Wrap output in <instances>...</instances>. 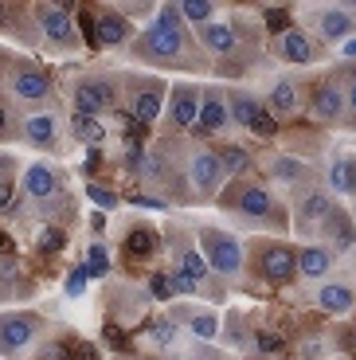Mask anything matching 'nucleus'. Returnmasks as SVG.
I'll use <instances>...</instances> for the list:
<instances>
[{
  "mask_svg": "<svg viewBox=\"0 0 356 360\" xmlns=\"http://www.w3.org/2000/svg\"><path fill=\"white\" fill-rule=\"evenodd\" d=\"M200 86H192V82H180V86H172V102H169V117H172V126L177 129H188V126H196V117H200Z\"/></svg>",
  "mask_w": 356,
  "mask_h": 360,
  "instance_id": "9b49d317",
  "label": "nucleus"
},
{
  "mask_svg": "<svg viewBox=\"0 0 356 360\" xmlns=\"http://www.w3.org/2000/svg\"><path fill=\"white\" fill-rule=\"evenodd\" d=\"M274 172L282 180H305V165L302 161H290V157H278L274 161Z\"/></svg>",
  "mask_w": 356,
  "mask_h": 360,
  "instance_id": "473e14b6",
  "label": "nucleus"
},
{
  "mask_svg": "<svg viewBox=\"0 0 356 360\" xmlns=\"http://www.w3.org/2000/svg\"><path fill=\"white\" fill-rule=\"evenodd\" d=\"M282 55L290 63H313V59H317V47H313V39L305 36L302 27H286L282 32Z\"/></svg>",
  "mask_w": 356,
  "mask_h": 360,
  "instance_id": "4be33fe9",
  "label": "nucleus"
},
{
  "mask_svg": "<svg viewBox=\"0 0 356 360\" xmlns=\"http://www.w3.org/2000/svg\"><path fill=\"white\" fill-rule=\"evenodd\" d=\"M220 161H223V172H235V176L250 169L247 149H239V145H231V149H223V153H220Z\"/></svg>",
  "mask_w": 356,
  "mask_h": 360,
  "instance_id": "c756f323",
  "label": "nucleus"
},
{
  "mask_svg": "<svg viewBox=\"0 0 356 360\" xmlns=\"http://www.w3.org/2000/svg\"><path fill=\"white\" fill-rule=\"evenodd\" d=\"M36 24L44 32V39L51 47H75L79 36H75V16L63 4H36Z\"/></svg>",
  "mask_w": 356,
  "mask_h": 360,
  "instance_id": "423d86ee",
  "label": "nucleus"
},
{
  "mask_svg": "<svg viewBox=\"0 0 356 360\" xmlns=\"http://www.w3.org/2000/svg\"><path fill=\"white\" fill-rule=\"evenodd\" d=\"M39 247H47V251H59V247H63V235L55 231V227H47V231H39Z\"/></svg>",
  "mask_w": 356,
  "mask_h": 360,
  "instance_id": "c9c22d12",
  "label": "nucleus"
},
{
  "mask_svg": "<svg viewBox=\"0 0 356 360\" xmlns=\"http://www.w3.org/2000/svg\"><path fill=\"white\" fill-rule=\"evenodd\" d=\"M192 333H196L200 341H212V337L220 333V321H215L212 314H200V317H192Z\"/></svg>",
  "mask_w": 356,
  "mask_h": 360,
  "instance_id": "2f4dec72",
  "label": "nucleus"
},
{
  "mask_svg": "<svg viewBox=\"0 0 356 360\" xmlns=\"http://www.w3.org/2000/svg\"><path fill=\"white\" fill-rule=\"evenodd\" d=\"M90 196L98 200V204H102V207H114V204H117V200H114V196H110V192H102V188H90Z\"/></svg>",
  "mask_w": 356,
  "mask_h": 360,
  "instance_id": "a19ab883",
  "label": "nucleus"
},
{
  "mask_svg": "<svg viewBox=\"0 0 356 360\" xmlns=\"http://www.w3.org/2000/svg\"><path fill=\"white\" fill-rule=\"evenodd\" d=\"M200 243H204V259L215 274L223 278H235L243 266V247L239 239H231L227 231H200Z\"/></svg>",
  "mask_w": 356,
  "mask_h": 360,
  "instance_id": "20e7f679",
  "label": "nucleus"
},
{
  "mask_svg": "<svg viewBox=\"0 0 356 360\" xmlns=\"http://www.w3.org/2000/svg\"><path fill=\"white\" fill-rule=\"evenodd\" d=\"M0 129H4V110H0Z\"/></svg>",
  "mask_w": 356,
  "mask_h": 360,
  "instance_id": "49530a36",
  "label": "nucleus"
},
{
  "mask_svg": "<svg viewBox=\"0 0 356 360\" xmlns=\"http://www.w3.org/2000/svg\"><path fill=\"white\" fill-rule=\"evenodd\" d=\"M333 212L329 196L325 192H310V196L302 200V207H298V224L302 227H313V224H325V216Z\"/></svg>",
  "mask_w": 356,
  "mask_h": 360,
  "instance_id": "b1692460",
  "label": "nucleus"
},
{
  "mask_svg": "<svg viewBox=\"0 0 356 360\" xmlns=\"http://www.w3.org/2000/svg\"><path fill=\"white\" fill-rule=\"evenodd\" d=\"M329 188L341 192V196H352L356 192V161L337 157V161L329 165Z\"/></svg>",
  "mask_w": 356,
  "mask_h": 360,
  "instance_id": "393cba45",
  "label": "nucleus"
},
{
  "mask_svg": "<svg viewBox=\"0 0 356 360\" xmlns=\"http://www.w3.org/2000/svg\"><path fill=\"white\" fill-rule=\"evenodd\" d=\"M129 251L145 255V251H149V235H134V239H129Z\"/></svg>",
  "mask_w": 356,
  "mask_h": 360,
  "instance_id": "58836bf2",
  "label": "nucleus"
},
{
  "mask_svg": "<svg viewBox=\"0 0 356 360\" xmlns=\"http://www.w3.org/2000/svg\"><path fill=\"white\" fill-rule=\"evenodd\" d=\"M321 231H325V247H337V251H352V247H356V227H352V219H348L345 212H337V207L325 216Z\"/></svg>",
  "mask_w": 356,
  "mask_h": 360,
  "instance_id": "dca6fc26",
  "label": "nucleus"
},
{
  "mask_svg": "<svg viewBox=\"0 0 356 360\" xmlns=\"http://www.w3.org/2000/svg\"><path fill=\"white\" fill-rule=\"evenodd\" d=\"M270 106H274V114H294L298 110L294 82H274V86H270Z\"/></svg>",
  "mask_w": 356,
  "mask_h": 360,
  "instance_id": "bb28decb",
  "label": "nucleus"
},
{
  "mask_svg": "<svg viewBox=\"0 0 356 360\" xmlns=\"http://www.w3.org/2000/svg\"><path fill=\"white\" fill-rule=\"evenodd\" d=\"M258 274L267 282H274V286L290 282L294 278V247H286V243L267 247V251L258 255Z\"/></svg>",
  "mask_w": 356,
  "mask_h": 360,
  "instance_id": "9d476101",
  "label": "nucleus"
},
{
  "mask_svg": "<svg viewBox=\"0 0 356 360\" xmlns=\"http://www.w3.org/2000/svg\"><path fill=\"white\" fill-rule=\"evenodd\" d=\"M24 192L32 200H55L63 192V180H59V172L51 169V165H44V161H32L24 169Z\"/></svg>",
  "mask_w": 356,
  "mask_h": 360,
  "instance_id": "f8f14e48",
  "label": "nucleus"
},
{
  "mask_svg": "<svg viewBox=\"0 0 356 360\" xmlns=\"http://www.w3.org/2000/svg\"><path fill=\"white\" fill-rule=\"evenodd\" d=\"M223 176H227V172H223L220 153H212V149H196V153H192V161H188V180L196 184L200 196H212V192H220Z\"/></svg>",
  "mask_w": 356,
  "mask_h": 360,
  "instance_id": "1a4fd4ad",
  "label": "nucleus"
},
{
  "mask_svg": "<svg viewBox=\"0 0 356 360\" xmlns=\"http://www.w3.org/2000/svg\"><path fill=\"white\" fill-rule=\"evenodd\" d=\"M153 294H157V297H169L172 294V286L165 282V274H157V278H153Z\"/></svg>",
  "mask_w": 356,
  "mask_h": 360,
  "instance_id": "ea45409f",
  "label": "nucleus"
},
{
  "mask_svg": "<svg viewBox=\"0 0 356 360\" xmlns=\"http://www.w3.org/2000/svg\"><path fill=\"white\" fill-rule=\"evenodd\" d=\"M317 306L325 309V314H348V309L356 306V294L345 282H325V286L317 290Z\"/></svg>",
  "mask_w": 356,
  "mask_h": 360,
  "instance_id": "aec40b11",
  "label": "nucleus"
},
{
  "mask_svg": "<svg viewBox=\"0 0 356 360\" xmlns=\"http://www.w3.org/2000/svg\"><path fill=\"white\" fill-rule=\"evenodd\" d=\"M71 134H75V141L98 145L102 137H106V126H102L98 117H90V114H71Z\"/></svg>",
  "mask_w": 356,
  "mask_h": 360,
  "instance_id": "a878e982",
  "label": "nucleus"
},
{
  "mask_svg": "<svg viewBox=\"0 0 356 360\" xmlns=\"http://www.w3.org/2000/svg\"><path fill=\"white\" fill-rule=\"evenodd\" d=\"M4 90L20 102H44L51 94V79H47L44 67L36 63H12L4 71Z\"/></svg>",
  "mask_w": 356,
  "mask_h": 360,
  "instance_id": "7ed1b4c3",
  "label": "nucleus"
},
{
  "mask_svg": "<svg viewBox=\"0 0 356 360\" xmlns=\"http://www.w3.org/2000/svg\"><path fill=\"white\" fill-rule=\"evenodd\" d=\"M298 270H302L305 278H325L333 270V251L325 243H310L302 255H298Z\"/></svg>",
  "mask_w": 356,
  "mask_h": 360,
  "instance_id": "412c9836",
  "label": "nucleus"
},
{
  "mask_svg": "<svg viewBox=\"0 0 356 360\" xmlns=\"http://www.w3.org/2000/svg\"><path fill=\"white\" fill-rule=\"evenodd\" d=\"M180 270H184L188 278L200 286V282L208 278V270H212V266H208V259H204L200 251H184V255H180Z\"/></svg>",
  "mask_w": 356,
  "mask_h": 360,
  "instance_id": "cd10ccee",
  "label": "nucleus"
},
{
  "mask_svg": "<svg viewBox=\"0 0 356 360\" xmlns=\"http://www.w3.org/2000/svg\"><path fill=\"white\" fill-rule=\"evenodd\" d=\"M129 20H122V12L117 8H102V20H98V36L106 47H122L125 39H129Z\"/></svg>",
  "mask_w": 356,
  "mask_h": 360,
  "instance_id": "5701e85b",
  "label": "nucleus"
},
{
  "mask_svg": "<svg viewBox=\"0 0 356 360\" xmlns=\"http://www.w3.org/2000/svg\"><path fill=\"white\" fill-rule=\"evenodd\" d=\"M313 114H317L321 122H341V117L348 114V98H345V90H341V82L329 79L313 90Z\"/></svg>",
  "mask_w": 356,
  "mask_h": 360,
  "instance_id": "ddd939ff",
  "label": "nucleus"
},
{
  "mask_svg": "<svg viewBox=\"0 0 356 360\" xmlns=\"http://www.w3.org/2000/svg\"><path fill=\"white\" fill-rule=\"evenodd\" d=\"M258 349H262V352H278V349H282V341H278L274 333H262V337H258Z\"/></svg>",
  "mask_w": 356,
  "mask_h": 360,
  "instance_id": "e433bc0d",
  "label": "nucleus"
},
{
  "mask_svg": "<svg viewBox=\"0 0 356 360\" xmlns=\"http://www.w3.org/2000/svg\"><path fill=\"white\" fill-rule=\"evenodd\" d=\"M180 4H160L157 8V24H149L137 36L134 51L153 59V63H188V39H184V24H180Z\"/></svg>",
  "mask_w": 356,
  "mask_h": 360,
  "instance_id": "f257e3e1",
  "label": "nucleus"
},
{
  "mask_svg": "<svg viewBox=\"0 0 356 360\" xmlns=\"http://www.w3.org/2000/svg\"><path fill=\"white\" fill-rule=\"evenodd\" d=\"M87 270H90V274H98V278L110 270V255H106V247H102V243L90 247V266Z\"/></svg>",
  "mask_w": 356,
  "mask_h": 360,
  "instance_id": "72a5a7b5",
  "label": "nucleus"
},
{
  "mask_svg": "<svg viewBox=\"0 0 356 360\" xmlns=\"http://www.w3.org/2000/svg\"><path fill=\"white\" fill-rule=\"evenodd\" d=\"M180 16H184L188 24H196V32H200L204 24H212L215 4H204V0H200V4H180Z\"/></svg>",
  "mask_w": 356,
  "mask_h": 360,
  "instance_id": "c85d7f7f",
  "label": "nucleus"
},
{
  "mask_svg": "<svg viewBox=\"0 0 356 360\" xmlns=\"http://www.w3.org/2000/svg\"><path fill=\"white\" fill-rule=\"evenodd\" d=\"M235 207H239L243 216H250V219H262V216L274 212V200H270V192L262 188V184H243Z\"/></svg>",
  "mask_w": 356,
  "mask_h": 360,
  "instance_id": "a211bd4d",
  "label": "nucleus"
},
{
  "mask_svg": "<svg viewBox=\"0 0 356 360\" xmlns=\"http://www.w3.org/2000/svg\"><path fill=\"white\" fill-rule=\"evenodd\" d=\"M200 44L215 55H231L235 47H239V32H235L227 20H212V24L200 27Z\"/></svg>",
  "mask_w": 356,
  "mask_h": 360,
  "instance_id": "f3484780",
  "label": "nucleus"
},
{
  "mask_svg": "<svg viewBox=\"0 0 356 360\" xmlns=\"http://www.w3.org/2000/svg\"><path fill=\"white\" fill-rule=\"evenodd\" d=\"M24 141L36 145V149H51L59 141V117L51 110H36V114L24 117Z\"/></svg>",
  "mask_w": 356,
  "mask_h": 360,
  "instance_id": "2eb2a0df",
  "label": "nucleus"
},
{
  "mask_svg": "<svg viewBox=\"0 0 356 360\" xmlns=\"http://www.w3.org/2000/svg\"><path fill=\"white\" fill-rule=\"evenodd\" d=\"M341 51H345V59H356V39H348V44L341 47Z\"/></svg>",
  "mask_w": 356,
  "mask_h": 360,
  "instance_id": "c03bdc74",
  "label": "nucleus"
},
{
  "mask_svg": "<svg viewBox=\"0 0 356 360\" xmlns=\"http://www.w3.org/2000/svg\"><path fill=\"white\" fill-rule=\"evenodd\" d=\"M71 106H75V114L98 117L102 110L114 106V86L106 79H79L71 86Z\"/></svg>",
  "mask_w": 356,
  "mask_h": 360,
  "instance_id": "6e6552de",
  "label": "nucleus"
},
{
  "mask_svg": "<svg viewBox=\"0 0 356 360\" xmlns=\"http://www.w3.org/2000/svg\"><path fill=\"white\" fill-rule=\"evenodd\" d=\"M227 122H231V114H227V98L220 94V86H208V94L200 98L196 129H200V134H220Z\"/></svg>",
  "mask_w": 356,
  "mask_h": 360,
  "instance_id": "4468645a",
  "label": "nucleus"
},
{
  "mask_svg": "<svg viewBox=\"0 0 356 360\" xmlns=\"http://www.w3.org/2000/svg\"><path fill=\"white\" fill-rule=\"evenodd\" d=\"M313 27L325 44H348V36H356V8H345V4L313 8Z\"/></svg>",
  "mask_w": 356,
  "mask_h": 360,
  "instance_id": "0eeeda50",
  "label": "nucleus"
},
{
  "mask_svg": "<svg viewBox=\"0 0 356 360\" xmlns=\"http://www.w3.org/2000/svg\"><path fill=\"white\" fill-rule=\"evenodd\" d=\"M345 98H348V114H352V117H356V82H352V86H348V90H345Z\"/></svg>",
  "mask_w": 356,
  "mask_h": 360,
  "instance_id": "37998d69",
  "label": "nucleus"
},
{
  "mask_svg": "<svg viewBox=\"0 0 356 360\" xmlns=\"http://www.w3.org/2000/svg\"><path fill=\"white\" fill-rule=\"evenodd\" d=\"M87 278H90L87 266L71 270V274H67V282H63V294H67V297H82V294H87Z\"/></svg>",
  "mask_w": 356,
  "mask_h": 360,
  "instance_id": "7c9ffc66",
  "label": "nucleus"
},
{
  "mask_svg": "<svg viewBox=\"0 0 356 360\" xmlns=\"http://www.w3.org/2000/svg\"><path fill=\"white\" fill-rule=\"evenodd\" d=\"M44 321L32 314H0V352L8 360H20L32 345H36Z\"/></svg>",
  "mask_w": 356,
  "mask_h": 360,
  "instance_id": "f03ea898",
  "label": "nucleus"
},
{
  "mask_svg": "<svg viewBox=\"0 0 356 360\" xmlns=\"http://www.w3.org/2000/svg\"><path fill=\"white\" fill-rule=\"evenodd\" d=\"M169 278H172V282H169V286H172V290H177V294H196V290H200V286H196V282L188 278V274H184V270H180V266H177V270H172Z\"/></svg>",
  "mask_w": 356,
  "mask_h": 360,
  "instance_id": "f704fd0d",
  "label": "nucleus"
},
{
  "mask_svg": "<svg viewBox=\"0 0 356 360\" xmlns=\"http://www.w3.org/2000/svg\"><path fill=\"white\" fill-rule=\"evenodd\" d=\"M160 106H165V90H160V82H145V86L134 90V114H137V122H157Z\"/></svg>",
  "mask_w": 356,
  "mask_h": 360,
  "instance_id": "6ab92c4d",
  "label": "nucleus"
},
{
  "mask_svg": "<svg viewBox=\"0 0 356 360\" xmlns=\"http://www.w3.org/2000/svg\"><path fill=\"white\" fill-rule=\"evenodd\" d=\"M153 337H157V345H172V341H177V329H172V325H160Z\"/></svg>",
  "mask_w": 356,
  "mask_h": 360,
  "instance_id": "4c0bfd02",
  "label": "nucleus"
},
{
  "mask_svg": "<svg viewBox=\"0 0 356 360\" xmlns=\"http://www.w3.org/2000/svg\"><path fill=\"white\" fill-rule=\"evenodd\" d=\"M227 114H231V122L247 126L250 134H258V137L274 134V117L262 110V102H258L250 90H231V94H227Z\"/></svg>",
  "mask_w": 356,
  "mask_h": 360,
  "instance_id": "39448f33",
  "label": "nucleus"
},
{
  "mask_svg": "<svg viewBox=\"0 0 356 360\" xmlns=\"http://www.w3.org/2000/svg\"><path fill=\"white\" fill-rule=\"evenodd\" d=\"M12 196V184H0V207H4V200Z\"/></svg>",
  "mask_w": 356,
  "mask_h": 360,
  "instance_id": "a18cd8bd",
  "label": "nucleus"
},
{
  "mask_svg": "<svg viewBox=\"0 0 356 360\" xmlns=\"http://www.w3.org/2000/svg\"><path fill=\"white\" fill-rule=\"evenodd\" d=\"M12 172V157L8 153H0V184H4V176Z\"/></svg>",
  "mask_w": 356,
  "mask_h": 360,
  "instance_id": "79ce46f5",
  "label": "nucleus"
}]
</instances>
